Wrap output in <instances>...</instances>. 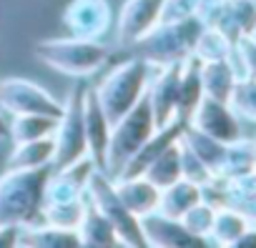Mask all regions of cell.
I'll use <instances>...</instances> for the list:
<instances>
[{
  "mask_svg": "<svg viewBox=\"0 0 256 248\" xmlns=\"http://www.w3.org/2000/svg\"><path fill=\"white\" fill-rule=\"evenodd\" d=\"M50 171L53 166L8 168L0 176V221H13L18 226L38 223Z\"/></svg>",
  "mask_w": 256,
  "mask_h": 248,
  "instance_id": "cell-1",
  "label": "cell"
},
{
  "mask_svg": "<svg viewBox=\"0 0 256 248\" xmlns=\"http://www.w3.org/2000/svg\"><path fill=\"white\" fill-rule=\"evenodd\" d=\"M151 73H154V65L148 60H144L141 55L138 58H128V60L118 63L93 88V93H96L103 113L110 120V126H113L116 120H120L138 100L146 98Z\"/></svg>",
  "mask_w": 256,
  "mask_h": 248,
  "instance_id": "cell-2",
  "label": "cell"
},
{
  "mask_svg": "<svg viewBox=\"0 0 256 248\" xmlns=\"http://www.w3.org/2000/svg\"><path fill=\"white\" fill-rule=\"evenodd\" d=\"M33 55L48 65L50 70L68 75V78H88L93 73H98L108 58H110V48L103 45L100 40H88V38H48L40 40L33 48Z\"/></svg>",
  "mask_w": 256,
  "mask_h": 248,
  "instance_id": "cell-3",
  "label": "cell"
},
{
  "mask_svg": "<svg viewBox=\"0 0 256 248\" xmlns=\"http://www.w3.org/2000/svg\"><path fill=\"white\" fill-rule=\"evenodd\" d=\"M204 30V23L198 15L178 18V20H161L148 35H144L136 48L144 60H148L154 68L184 63L194 55V45L198 33Z\"/></svg>",
  "mask_w": 256,
  "mask_h": 248,
  "instance_id": "cell-4",
  "label": "cell"
},
{
  "mask_svg": "<svg viewBox=\"0 0 256 248\" xmlns=\"http://www.w3.org/2000/svg\"><path fill=\"white\" fill-rule=\"evenodd\" d=\"M154 133H156V120H154L148 100L144 98L120 120L113 123L110 141H108V153H106V173L110 178H116L123 171V166L146 146V141Z\"/></svg>",
  "mask_w": 256,
  "mask_h": 248,
  "instance_id": "cell-5",
  "label": "cell"
},
{
  "mask_svg": "<svg viewBox=\"0 0 256 248\" xmlns=\"http://www.w3.org/2000/svg\"><path fill=\"white\" fill-rule=\"evenodd\" d=\"M86 198L110 221V226L118 233L120 246H128V248L146 246V238H144V231H141V218L128 211L126 203L118 198L116 183L106 171H96L90 176L88 188H86Z\"/></svg>",
  "mask_w": 256,
  "mask_h": 248,
  "instance_id": "cell-6",
  "label": "cell"
},
{
  "mask_svg": "<svg viewBox=\"0 0 256 248\" xmlns=\"http://www.w3.org/2000/svg\"><path fill=\"white\" fill-rule=\"evenodd\" d=\"M83 105H86V88H73L63 103V113L53 131V141H56L53 168H63V166L88 156Z\"/></svg>",
  "mask_w": 256,
  "mask_h": 248,
  "instance_id": "cell-7",
  "label": "cell"
},
{
  "mask_svg": "<svg viewBox=\"0 0 256 248\" xmlns=\"http://www.w3.org/2000/svg\"><path fill=\"white\" fill-rule=\"evenodd\" d=\"M0 110L8 115H23V113H43L60 118L63 103L43 85L28 78H3L0 80Z\"/></svg>",
  "mask_w": 256,
  "mask_h": 248,
  "instance_id": "cell-8",
  "label": "cell"
},
{
  "mask_svg": "<svg viewBox=\"0 0 256 248\" xmlns=\"http://www.w3.org/2000/svg\"><path fill=\"white\" fill-rule=\"evenodd\" d=\"M188 126H194L196 131L221 141V143H234L244 136L241 131V118L236 115V110L231 108V103L224 100H214L208 95H204V100L196 105V110L188 118Z\"/></svg>",
  "mask_w": 256,
  "mask_h": 248,
  "instance_id": "cell-9",
  "label": "cell"
},
{
  "mask_svg": "<svg viewBox=\"0 0 256 248\" xmlns=\"http://www.w3.org/2000/svg\"><path fill=\"white\" fill-rule=\"evenodd\" d=\"M63 25L76 38L100 40L113 25V8L108 0H70L63 10Z\"/></svg>",
  "mask_w": 256,
  "mask_h": 248,
  "instance_id": "cell-10",
  "label": "cell"
},
{
  "mask_svg": "<svg viewBox=\"0 0 256 248\" xmlns=\"http://www.w3.org/2000/svg\"><path fill=\"white\" fill-rule=\"evenodd\" d=\"M181 68H184V63H171V65L154 68V73H151L146 100L151 105L156 128H164V126H168L171 120L178 118V78H181Z\"/></svg>",
  "mask_w": 256,
  "mask_h": 248,
  "instance_id": "cell-11",
  "label": "cell"
},
{
  "mask_svg": "<svg viewBox=\"0 0 256 248\" xmlns=\"http://www.w3.org/2000/svg\"><path fill=\"white\" fill-rule=\"evenodd\" d=\"M161 10H164V0H126L118 13L116 40L126 48L136 45L144 35H148L161 23Z\"/></svg>",
  "mask_w": 256,
  "mask_h": 248,
  "instance_id": "cell-12",
  "label": "cell"
},
{
  "mask_svg": "<svg viewBox=\"0 0 256 248\" xmlns=\"http://www.w3.org/2000/svg\"><path fill=\"white\" fill-rule=\"evenodd\" d=\"M96 163L90 156H83L63 168H53L46 183V198L43 203L50 201H73V198H83L90 176L96 173Z\"/></svg>",
  "mask_w": 256,
  "mask_h": 248,
  "instance_id": "cell-13",
  "label": "cell"
},
{
  "mask_svg": "<svg viewBox=\"0 0 256 248\" xmlns=\"http://www.w3.org/2000/svg\"><path fill=\"white\" fill-rule=\"evenodd\" d=\"M83 118H86V141H88V156L93 158L98 171H106V153H108V141H110V120L103 113L93 88H86V105H83Z\"/></svg>",
  "mask_w": 256,
  "mask_h": 248,
  "instance_id": "cell-14",
  "label": "cell"
},
{
  "mask_svg": "<svg viewBox=\"0 0 256 248\" xmlns=\"http://www.w3.org/2000/svg\"><path fill=\"white\" fill-rule=\"evenodd\" d=\"M141 231H144L146 246H156V248H178V246H201L204 243V241L194 238L178 218L164 216L158 211L141 218Z\"/></svg>",
  "mask_w": 256,
  "mask_h": 248,
  "instance_id": "cell-15",
  "label": "cell"
},
{
  "mask_svg": "<svg viewBox=\"0 0 256 248\" xmlns=\"http://www.w3.org/2000/svg\"><path fill=\"white\" fill-rule=\"evenodd\" d=\"M113 183H116L118 198L138 218H144L158 208L161 188L154 186L146 176H120V178H113Z\"/></svg>",
  "mask_w": 256,
  "mask_h": 248,
  "instance_id": "cell-16",
  "label": "cell"
},
{
  "mask_svg": "<svg viewBox=\"0 0 256 248\" xmlns=\"http://www.w3.org/2000/svg\"><path fill=\"white\" fill-rule=\"evenodd\" d=\"M208 25L226 33L234 43L246 38L248 30L256 25V0H221Z\"/></svg>",
  "mask_w": 256,
  "mask_h": 248,
  "instance_id": "cell-17",
  "label": "cell"
},
{
  "mask_svg": "<svg viewBox=\"0 0 256 248\" xmlns=\"http://www.w3.org/2000/svg\"><path fill=\"white\" fill-rule=\"evenodd\" d=\"M241 78L234 58L226 60H208L201 63V83H204V95L214 100H231V93L236 88V80Z\"/></svg>",
  "mask_w": 256,
  "mask_h": 248,
  "instance_id": "cell-18",
  "label": "cell"
},
{
  "mask_svg": "<svg viewBox=\"0 0 256 248\" xmlns=\"http://www.w3.org/2000/svg\"><path fill=\"white\" fill-rule=\"evenodd\" d=\"M20 246L23 248H73L80 246L78 231L58 228L50 223H30L20 226Z\"/></svg>",
  "mask_w": 256,
  "mask_h": 248,
  "instance_id": "cell-19",
  "label": "cell"
},
{
  "mask_svg": "<svg viewBox=\"0 0 256 248\" xmlns=\"http://www.w3.org/2000/svg\"><path fill=\"white\" fill-rule=\"evenodd\" d=\"M224 193H226V206L236 208L251 223H256V171L224 178Z\"/></svg>",
  "mask_w": 256,
  "mask_h": 248,
  "instance_id": "cell-20",
  "label": "cell"
},
{
  "mask_svg": "<svg viewBox=\"0 0 256 248\" xmlns=\"http://www.w3.org/2000/svg\"><path fill=\"white\" fill-rule=\"evenodd\" d=\"M201 201V186L191 183L186 178L174 181L171 186L161 188V198H158V213L171 216V218H181L191 206H196Z\"/></svg>",
  "mask_w": 256,
  "mask_h": 248,
  "instance_id": "cell-21",
  "label": "cell"
},
{
  "mask_svg": "<svg viewBox=\"0 0 256 248\" xmlns=\"http://www.w3.org/2000/svg\"><path fill=\"white\" fill-rule=\"evenodd\" d=\"M53 158H56V141L53 136H46L16 143V148L8 156V168H43L53 166Z\"/></svg>",
  "mask_w": 256,
  "mask_h": 248,
  "instance_id": "cell-22",
  "label": "cell"
},
{
  "mask_svg": "<svg viewBox=\"0 0 256 248\" xmlns=\"http://www.w3.org/2000/svg\"><path fill=\"white\" fill-rule=\"evenodd\" d=\"M248 226H251V221H248L244 213H238V211L231 208V206H221V208H216L214 226H211V231H208L206 243L234 248L236 241L244 236V231H246Z\"/></svg>",
  "mask_w": 256,
  "mask_h": 248,
  "instance_id": "cell-23",
  "label": "cell"
},
{
  "mask_svg": "<svg viewBox=\"0 0 256 248\" xmlns=\"http://www.w3.org/2000/svg\"><path fill=\"white\" fill-rule=\"evenodd\" d=\"M78 238H80V246H98V248L120 246L116 228L90 201H88V211L83 216V223L78 226Z\"/></svg>",
  "mask_w": 256,
  "mask_h": 248,
  "instance_id": "cell-24",
  "label": "cell"
},
{
  "mask_svg": "<svg viewBox=\"0 0 256 248\" xmlns=\"http://www.w3.org/2000/svg\"><path fill=\"white\" fill-rule=\"evenodd\" d=\"M204 100V83H201V63L191 55L184 60L181 78H178V118H191L196 105Z\"/></svg>",
  "mask_w": 256,
  "mask_h": 248,
  "instance_id": "cell-25",
  "label": "cell"
},
{
  "mask_svg": "<svg viewBox=\"0 0 256 248\" xmlns=\"http://www.w3.org/2000/svg\"><path fill=\"white\" fill-rule=\"evenodd\" d=\"M181 143H184L186 148H191V151L206 163V168L214 173V178H218L221 166H224V156H226V143H221V141H216V138H211V136L196 131L194 126H186V128H184Z\"/></svg>",
  "mask_w": 256,
  "mask_h": 248,
  "instance_id": "cell-26",
  "label": "cell"
},
{
  "mask_svg": "<svg viewBox=\"0 0 256 248\" xmlns=\"http://www.w3.org/2000/svg\"><path fill=\"white\" fill-rule=\"evenodd\" d=\"M56 126H58V118H53V115H43V113L10 115V123H8V138H10L13 143L46 138V136H53Z\"/></svg>",
  "mask_w": 256,
  "mask_h": 248,
  "instance_id": "cell-27",
  "label": "cell"
},
{
  "mask_svg": "<svg viewBox=\"0 0 256 248\" xmlns=\"http://www.w3.org/2000/svg\"><path fill=\"white\" fill-rule=\"evenodd\" d=\"M86 211H88V198L86 196L73 198V201H50V203H43V208H40V223L78 231V226L83 223Z\"/></svg>",
  "mask_w": 256,
  "mask_h": 248,
  "instance_id": "cell-28",
  "label": "cell"
},
{
  "mask_svg": "<svg viewBox=\"0 0 256 248\" xmlns=\"http://www.w3.org/2000/svg\"><path fill=\"white\" fill-rule=\"evenodd\" d=\"M141 176H146L154 186H158V188H166V186H171L174 181H178L181 178V141H176V143H171L168 148H164L148 166H146V171L141 173Z\"/></svg>",
  "mask_w": 256,
  "mask_h": 248,
  "instance_id": "cell-29",
  "label": "cell"
},
{
  "mask_svg": "<svg viewBox=\"0 0 256 248\" xmlns=\"http://www.w3.org/2000/svg\"><path fill=\"white\" fill-rule=\"evenodd\" d=\"M234 50H236V43L226 33H221L214 25H204V30L198 33L196 45H194V58L198 63L226 60V58H234Z\"/></svg>",
  "mask_w": 256,
  "mask_h": 248,
  "instance_id": "cell-30",
  "label": "cell"
},
{
  "mask_svg": "<svg viewBox=\"0 0 256 248\" xmlns=\"http://www.w3.org/2000/svg\"><path fill=\"white\" fill-rule=\"evenodd\" d=\"M256 168V141L248 138H238L234 143H226V156H224V166L218 178H231L238 173H248Z\"/></svg>",
  "mask_w": 256,
  "mask_h": 248,
  "instance_id": "cell-31",
  "label": "cell"
},
{
  "mask_svg": "<svg viewBox=\"0 0 256 248\" xmlns=\"http://www.w3.org/2000/svg\"><path fill=\"white\" fill-rule=\"evenodd\" d=\"M228 103H231V108L236 110L238 118L256 123V78L241 75L236 80V88H234Z\"/></svg>",
  "mask_w": 256,
  "mask_h": 248,
  "instance_id": "cell-32",
  "label": "cell"
},
{
  "mask_svg": "<svg viewBox=\"0 0 256 248\" xmlns=\"http://www.w3.org/2000/svg\"><path fill=\"white\" fill-rule=\"evenodd\" d=\"M214 216H216V208H214L211 203H206V201H198V203L191 206L178 221L184 223V228H186L194 238H198V241L206 243L208 231H211V226H214Z\"/></svg>",
  "mask_w": 256,
  "mask_h": 248,
  "instance_id": "cell-33",
  "label": "cell"
},
{
  "mask_svg": "<svg viewBox=\"0 0 256 248\" xmlns=\"http://www.w3.org/2000/svg\"><path fill=\"white\" fill-rule=\"evenodd\" d=\"M181 178H186L191 183H198V186H204L214 178V173L206 168V163L191 148H186L184 143H181Z\"/></svg>",
  "mask_w": 256,
  "mask_h": 248,
  "instance_id": "cell-34",
  "label": "cell"
},
{
  "mask_svg": "<svg viewBox=\"0 0 256 248\" xmlns=\"http://www.w3.org/2000/svg\"><path fill=\"white\" fill-rule=\"evenodd\" d=\"M234 63H236V68H238L241 75H251V78H256V43H251L248 38L236 40Z\"/></svg>",
  "mask_w": 256,
  "mask_h": 248,
  "instance_id": "cell-35",
  "label": "cell"
},
{
  "mask_svg": "<svg viewBox=\"0 0 256 248\" xmlns=\"http://www.w3.org/2000/svg\"><path fill=\"white\" fill-rule=\"evenodd\" d=\"M196 8H198V0H164L161 20H178V18L196 15Z\"/></svg>",
  "mask_w": 256,
  "mask_h": 248,
  "instance_id": "cell-36",
  "label": "cell"
},
{
  "mask_svg": "<svg viewBox=\"0 0 256 248\" xmlns=\"http://www.w3.org/2000/svg\"><path fill=\"white\" fill-rule=\"evenodd\" d=\"M20 246V226L13 221H0V248Z\"/></svg>",
  "mask_w": 256,
  "mask_h": 248,
  "instance_id": "cell-37",
  "label": "cell"
},
{
  "mask_svg": "<svg viewBox=\"0 0 256 248\" xmlns=\"http://www.w3.org/2000/svg\"><path fill=\"white\" fill-rule=\"evenodd\" d=\"M234 248H256V223H251V226L244 231V236L236 241Z\"/></svg>",
  "mask_w": 256,
  "mask_h": 248,
  "instance_id": "cell-38",
  "label": "cell"
},
{
  "mask_svg": "<svg viewBox=\"0 0 256 248\" xmlns=\"http://www.w3.org/2000/svg\"><path fill=\"white\" fill-rule=\"evenodd\" d=\"M3 138H8V120H6L3 110H0V141Z\"/></svg>",
  "mask_w": 256,
  "mask_h": 248,
  "instance_id": "cell-39",
  "label": "cell"
},
{
  "mask_svg": "<svg viewBox=\"0 0 256 248\" xmlns=\"http://www.w3.org/2000/svg\"><path fill=\"white\" fill-rule=\"evenodd\" d=\"M246 38H248V40H251V43H256V25H254V28H251V30H248V35H246Z\"/></svg>",
  "mask_w": 256,
  "mask_h": 248,
  "instance_id": "cell-40",
  "label": "cell"
},
{
  "mask_svg": "<svg viewBox=\"0 0 256 248\" xmlns=\"http://www.w3.org/2000/svg\"><path fill=\"white\" fill-rule=\"evenodd\" d=\"M254 141H256V138H254Z\"/></svg>",
  "mask_w": 256,
  "mask_h": 248,
  "instance_id": "cell-41",
  "label": "cell"
},
{
  "mask_svg": "<svg viewBox=\"0 0 256 248\" xmlns=\"http://www.w3.org/2000/svg\"><path fill=\"white\" fill-rule=\"evenodd\" d=\"M254 171H256V168H254Z\"/></svg>",
  "mask_w": 256,
  "mask_h": 248,
  "instance_id": "cell-42",
  "label": "cell"
}]
</instances>
